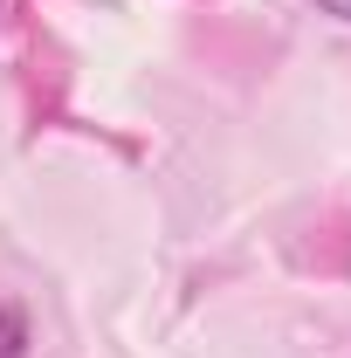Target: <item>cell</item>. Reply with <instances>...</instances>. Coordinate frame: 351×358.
Returning a JSON list of instances; mask_svg holds the SVG:
<instances>
[{
    "label": "cell",
    "mask_w": 351,
    "mask_h": 358,
    "mask_svg": "<svg viewBox=\"0 0 351 358\" xmlns=\"http://www.w3.org/2000/svg\"><path fill=\"white\" fill-rule=\"evenodd\" d=\"M0 358H28V317H21V303H0Z\"/></svg>",
    "instance_id": "6da1fadb"
},
{
    "label": "cell",
    "mask_w": 351,
    "mask_h": 358,
    "mask_svg": "<svg viewBox=\"0 0 351 358\" xmlns=\"http://www.w3.org/2000/svg\"><path fill=\"white\" fill-rule=\"evenodd\" d=\"M324 14H338V21H351V0H317Z\"/></svg>",
    "instance_id": "7a4b0ae2"
}]
</instances>
